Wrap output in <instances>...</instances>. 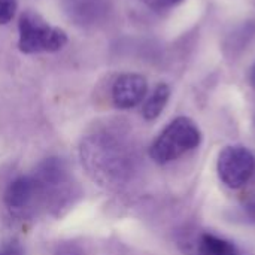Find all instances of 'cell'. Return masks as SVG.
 Listing matches in <instances>:
<instances>
[{"mask_svg":"<svg viewBox=\"0 0 255 255\" xmlns=\"http://www.w3.org/2000/svg\"><path fill=\"white\" fill-rule=\"evenodd\" d=\"M18 30V46L25 54L55 52L60 51L67 42V36L61 28L49 25L34 12H24L21 15Z\"/></svg>","mask_w":255,"mask_h":255,"instance_id":"cell-2","label":"cell"},{"mask_svg":"<svg viewBox=\"0 0 255 255\" xmlns=\"http://www.w3.org/2000/svg\"><path fill=\"white\" fill-rule=\"evenodd\" d=\"M0 255H3V253H0Z\"/></svg>","mask_w":255,"mask_h":255,"instance_id":"cell-14","label":"cell"},{"mask_svg":"<svg viewBox=\"0 0 255 255\" xmlns=\"http://www.w3.org/2000/svg\"><path fill=\"white\" fill-rule=\"evenodd\" d=\"M244 212L251 223H255V194H251L244 200Z\"/></svg>","mask_w":255,"mask_h":255,"instance_id":"cell-10","label":"cell"},{"mask_svg":"<svg viewBox=\"0 0 255 255\" xmlns=\"http://www.w3.org/2000/svg\"><path fill=\"white\" fill-rule=\"evenodd\" d=\"M42 196L34 176H19L12 181L4 193V203L13 214H24L30 209L37 197Z\"/></svg>","mask_w":255,"mask_h":255,"instance_id":"cell-5","label":"cell"},{"mask_svg":"<svg viewBox=\"0 0 255 255\" xmlns=\"http://www.w3.org/2000/svg\"><path fill=\"white\" fill-rule=\"evenodd\" d=\"M193 255H244L230 241L214 233L203 232L193 242Z\"/></svg>","mask_w":255,"mask_h":255,"instance_id":"cell-7","label":"cell"},{"mask_svg":"<svg viewBox=\"0 0 255 255\" xmlns=\"http://www.w3.org/2000/svg\"><path fill=\"white\" fill-rule=\"evenodd\" d=\"M200 142L202 133L197 124L187 117H178L169 123L152 142L149 157L158 164H167L196 149Z\"/></svg>","mask_w":255,"mask_h":255,"instance_id":"cell-1","label":"cell"},{"mask_svg":"<svg viewBox=\"0 0 255 255\" xmlns=\"http://www.w3.org/2000/svg\"><path fill=\"white\" fill-rule=\"evenodd\" d=\"M170 97V88L167 84H158L155 87V90L152 91V94L146 99L142 114L143 118L148 121L155 120L164 109V106L167 105V100Z\"/></svg>","mask_w":255,"mask_h":255,"instance_id":"cell-8","label":"cell"},{"mask_svg":"<svg viewBox=\"0 0 255 255\" xmlns=\"http://www.w3.org/2000/svg\"><path fill=\"white\" fill-rule=\"evenodd\" d=\"M64 12L81 25L99 22L108 12V0H61Z\"/></svg>","mask_w":255,"mask_h":255,"instance_id":"cell-6","label":"cell"},{"mask_svg":"<svg viewBox=\"0 0 255 255\" xmlns=\"http://www.w3.org/2000/svg\"><path fill=\"white\" fill-rule=\"evenodd\" d=\"M16 10V0H0V24H7Z\"/></svg>","mask_w":255,"mask_h":255,"instance_id":"cell-9","label":"cell"},{"mask_svg":"<svg viewBox=\"0 0 255 255\" xmlns=\"http://www.w3.org/2000/svg\"><path fill=\"white\" fill-rule=\"evenodd\" d=\"M250 81H251V85L255 88V64L251 69V73H250Z\"/></svg>","mask_w":255,"mask_h":255,"instance_id":"cell-13","label":"cell"},{"mask_svg":"<svg viewBox=\"0 0 255 255\" xmlns=\"http://www.w3.org/2000/svg\"><path fill=\"white\" fill-rule=\"evenodd\" d=\"M3 255H22V251H21V248H19L18 244H10L6 248V251L3 253Z\"/></svg>","mask_w":255,"mask_h":255,"instance_id":"cell-12","label":"cell"},{"mask_svg":"<svg viewBox=\"0 0 255 255\" xmlns=\"http://www.w3.org/2000/svg\"><path fill=\"white\" fill-rule=\"evenodd\" d=\"M217 170L224 185L238 190L244 187L254 175V154L244 145L226 146L218 155Z\"/></svg>","mask_w":255,"mask_h":255,"instance_id":"cell-3","label":"cell"},{"mask_svg":"<svg viewBox=\"0 0 255 255\" xmlns=\"http://www.w3.org/2000/svg\"><path fill=\"white\" fill-rule=\"evenodd\" d=\"M145 1L152 7H167V6H173L179 3L181 0H145Z\"/></svg>","mask_w":255,"mask_h":255,"instance_id":"cell-11","label":"cell"},{"mask_svg":"<svg viewBox=\"0 0 255 255\" xmlns=\"http://www.w3.org/2000/svg\"><path fill=\"white\" fill-rule=\"evenodd\" d=\"M146 91L148 84L142 75L124 73L112 85V100L120 109H131L145 99Z\"/></svg>","mask_w":255,"mask_h":255,"instance_id":"cell-4","label":"cell"}]
</instances>
